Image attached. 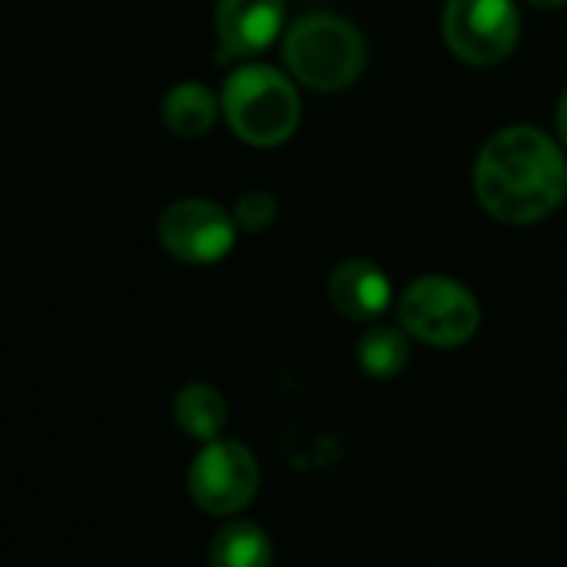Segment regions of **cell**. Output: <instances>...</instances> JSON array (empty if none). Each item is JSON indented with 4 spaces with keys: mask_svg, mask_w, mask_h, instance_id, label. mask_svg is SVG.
I'll use <instances>...</instances> for the list:
<instances>
[{
    "mask_svg": "<svg viewBox=\"0 0 567 567\" xmlns=\"http://www.w3.org/2000/svg\"><path fill=\"white\" fill-rule=\"evenodd\" d=\"M399 322L409 336L435 349H455L478 332L482 309L475 296L455 279L425 276L405 289L399 302Z\"/></svg>",
    "mask_w": 567,
    "mask_h": 567,
    "instance_id": "277c9868",
    "label": "cell"
},
{
    "mask_svg": "<svg viewBox=\"0 0 567 567\" xmlns=\"http://www.w3.org/2000/svg\"><path fill=\"white\" fill-rule=\"evenodd\" d=\"M236 216L209 199H179L159 216L156 233L173 259L206 266L229 256L236 243Z\"/></svg>",
    "mask_w": 567,
    "mask_h": 567,
    "instance_id": "52a82bcc",
    "label": "cell"
},
{
    "mask_svg": "<svg viewBox=\"0 0 567 567\" xmlns=\"http://www.w3.org/2000/svg\"><path fill=\"white\" fill-rule=\"evenodd\" d=\"M186 482L206 515H236L259 492V465L246 445L213 439L189 465Z\"/></svg>",
    "mask_w": 567,
    "mask_h": 567,
    "instance_id": "8992f818",
    "label": "cell"
},
{
    "mask_svg": "<svg viewBox=\"0 0 567 567\" xmlns=\"http://www.w3.org/2000/svg\"><path fill=\"white\" fill-rule=\"evenodd\" d=\"M475 196L502 223L545 219L567 196V163L558 143L532 126L502 130L478 153Z\"/></svg>",
    "mask_w": 567,
    "mask_h": 567,
    "instance_id": "6da1fadb",
    "label": "cell"
},
{
    "mask_svg": "<svg viewBox=\"0 0 567 567\" xmlns=\"http://www.w3.org/2000/svg\"><path fill=\"white\" fill-rule=\"evenodd\" d=\"M558 133H561V140L567 143V90L565 96H561V103H558Z\"/></svg>",
    "mask_w": 567,
    "mask_h": 567,
    "instance_id": "9a60e30c",
    "label": "cell"
},
{
    "mask_svg": "<svg viewBox=\"0 0 567 567\" xmlns=\"http://www.w3.org/2000/svg\"><path fill=\"white\" fill-rule=\"evenodd\" d=\"M269 561H272L269 535L252 522H233L219 528L209 545L213 567H269Z\"/></svg>",
    "mask_w": 567,
    "mask_h": 567,
    "instance_id": "7c38bea8",
    "label": "cell"
},
{
    "mask_svg": "<svg viewBox=\"0 0 567 567\" xmlns=\"http://www.w3.org/2000/svg\"><path fill=\"white\" fill-rule=\"evenodd\" d=\"M223 113L243 143L272 150L299 126V93L276 66L246 63L226 80Z\"/></svg>",
    "mask_w": 567,
    "mask_h": 567,
    "instance_id": "3957f363",
    "label": "cell"
},
{
    "mask_svg": "<svg viewBox=\"0 0 567 567\" xmlns=\"http://www.w3.org/2000/svg\"><path fill=\"white\" fill-rule=\"evenodd\" d=\"M219 116V103L213 96L209 86L203 83H176L166 96H163V123L176 133V136H203Z\"/></svg>",
    "mask_w": 567,
    "mask_h": 567,
    "instance_id": "30bf717a",
    "label": "cell"
},
{
    "mask_svg": "<svg viewBox=\"0 0 567 567\" xmlns=\"http://www.w3.org/2000/svg\"><path fill=\"white\" fill-rule=\"evenodd\" d=\"M282 56L299 83L336 93L352 86L365 70V40L342 17L306 13L286 30Z\"/></svg>",
    "mask_w": 567,
    "mask_h": 567,
    "instance_id": "7a4b0ae2",
    "label": "cell"
},
{
    "mask_svg": "<svg viewBox=\"0 0 567 567\" xmlns=\"http://www.w3.org/2000/svg\"><path fill=\"white\" fill-rule=\"evenodd\" d=\"M173 415H176L179 432H186L189 439H199V442H213L226 429V419H229L223 395L206 382H193V385L179 389V395L173 402Z\"/></svg>",
    "mask_w": 567,
    "mask_h": 567,
    "instance_id": "8fae6325",
    "label": "cell"
},
{
    "mask_svg": "<svg viewBox=\"0 0 567 567\" xmlns=\"http://www.w3.org/2000/svg\"><path fill=\"white\" fill-rule=\"evenodd\" d=\"M329 299L332 306L355 319V322H372L379 319L389 302H392V282L389 276L375 266V262H365V259H349L342 262L332 279H329Z\"/></svg>",
    "mask_w": 567,
    "mask_h": 567,
    "instance_id": "9c48e42d",
    "label": "cell"
},
{
    "mask_svg": "<svg viewBox=\"0 0 567 567\" xmlns=\"http://www.w3.org/2000/svg\"><path fill=\"white\" fill-rule=\"evenodd\" d=\"M276 199L269 196V193H246L239 203H236V223H239V229H246V233H262V229H269L272 226V219H276Z\"/></svg>",
    "mask_w": 567,
    "mask_h": 567,
    "instance_id": "5bb4252c",
    "label": "cell"
},
{
    "mask_svg": "<svg viewBox=\"0 0 567 567\" xmlns=\"http://www.w3.org/2000/svg\"><path fill=\"white\" fill-rule=\"evenodd\" d=\"M409 339L392 329V326H379L369 329L359 342V365L365 375L372 379H392L409 365Z\"/></svg>",
    "mask_w": 567,
    "mask_h": 567,
    "instance_id": "4fadbf2b",
    "label": "cell"
},
{
    "mask_svg": "<svg viewBox=\"0 0 567 567\" xmlns=\"http://www.w3.org/2000/svg\"><path fill=\"white\" fill-rule=\"evenodd\" d=\"M535 7H545V10H555V7H565L567 0H532Z\"/></svg>",
    "mask_w": 567,
    "mask_h": 567,
    "instance_id": "2e32d148",
    "label": "cell"
},
{
    "mask_svg": "<svg viewBox=\"0 0 567 567\" xmlns=\"http://www.w3.org/2000/svg\"><path fill=\"white\" fill-rule=\"evenodd\" d=\"M286 23V0H219L216 37L219 56H252L266 50Z\"/></svg>",
    "mask_w": 567,
    "mask_h": 567,
    "instance_id": "ba28073f",
    "label": "cell"
},
{
    "mask_svg": "<svg viewBox=\"0 0 567 567\" xmlns=\"http://www.w3.org/2000/svg\"><path fill=\"white\" fill-rule=\"evenodd\" d=\"M442 33L452 53L472 66L502 63L522 33V17L512 0H449Z\"/></svg>",
    "mask_w": 567,
    "mask_h": 567,
    "instance_id": "5b68a950",
    "label": "cell"
}]
</instances>
